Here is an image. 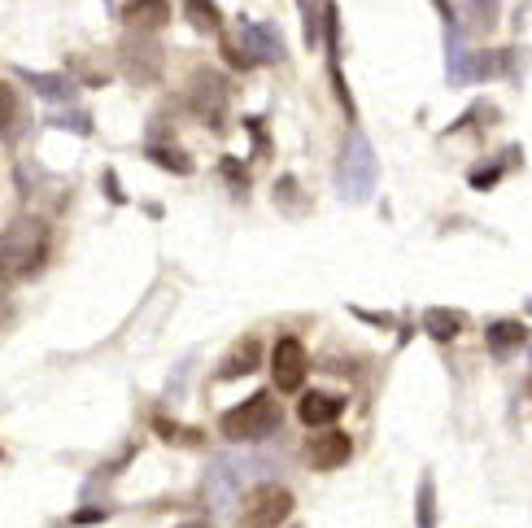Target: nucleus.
I'll list each match as a JSON object with an SVG mask.
<instances>
[{
  "label": "nucleus",
  "mask_w": 532,
  "mask_h": 528,
  "mask_svg": "<svg viewBox=\"0 0 532 528\" xmlns=\"http://www.w3.org/2000/svg\"><path fill=\"white\" fill-rule=\"evenodd\" d=\"M48 245H53V232H48L44 219H14L9 232L0 236V280H31V275L44 271L48 262Z\"/></svg>",
  "instance_id": "obj_1"
},
{
  "label": "nucleus",
  "mask_w": 532,
  "mask_h": 528,
  "mask_svg": "<svg viewBox=\"0 0 532 528\" xmlns=\"http://www.w3.org/2000/svg\"><path fill=\"white\" fill-rule=\"evenodd\" d=\"M376 184H380L376 149H371V140L354 127L341 144V158H336V192H341L349 206H362V201H371Z\"/></svg>",
  "instance_id": "obj_2"
},
{
  "label": "nucleus",
  "mask_w": 532,
  "mask_h": 528,
  "mask_svg": "<svg viewBox=\"0 0 532 528\" xmlns=\"http://www.w3.org/2000/svg\"><path fill=\"white\" fill-rule=\"evenodd\" d=\"M284 424V411H280V402L271 398V393H253V398L245 402H236L232 411L223 415V437L227 441H236V446H249V441H266L275 428Z\"/></svg>",
  "instance_id": "obj_3"
},
{
  "label": "nucleus",
  "mask_w": 532,
  "mask_h": 528,
  "mask_svg": "<svg viewBox=\"0 0 532 528\" xmlns=\"http://www.w3.org/2000/svg\"><path fill=\"white\" fill-rule=\"evenodd\" d=\"M253 459H240V454H219V459L210 463V472L201 480V502L205 511H232L240 494H245L249 476H253Z\"/></svg>",
  "instance_id": "obj_4"
},
{
  "label": "nucleus",
  "mask_w": 532,
  "mask_h": 528,
  "mask_svg": "<svg viewBox=\"0 0 532 528\" xmlns=\"http://www.w3.org/2000/svg\"><path fill=\"white\" fill-rule=\"evenodd\" d=\"M297 498L288 494L284 485H258L249 489L245 511H240V528H284L293 520Z\"/></svg>",
  "instance_id": "obj_5"
},
{
  "label": "nucleus",
  "mask_w": 532,
  "mask_h": 528,
  "mask_svg": "<svg viewBox=\"0 0 532 528\" xmlns=\"http://www.w3.org/2000/svg\"><path fill=\"white\" fill-rule=\"evenodd\" d=\"M118 70H123L131 83H153L162 75V48L153 44V35L131 31L127 40L118 44Z\"/></svg>",
  "instance_id": "obj_6"
},
{
  "label": "nucleus",
  "mask_w": 532,
  "mask_h": 528,
  "mask_svg": "<svg viewBox=\"0 0 532 528\" xmlns=\"http://www.w3.org/2000/svg\"><path fill=\"white\" fill-rule=\"evenodd\" d=\"M306 371H310V358H306V345L297 336H280L275 341V354H271V380L280 393H297L306 384Z\"/></svg>",
  "instance_id": "obj_7"
},
{
  "label": "nucleus",
  "mask_w": 532,
  "mask_h": 528,
  "mask_svg": "<svg viewBox=\"0 0 532 528\" xmlns=\"http://www.w3.org/2000/svg\"><path fill=\"white\" fill-rule=\"evenodd\" d=\"M240 48L253 66H275L284 62V35L271 27V22H245L240 27Z\"/></svg>",
  "instance_id": "obj_8"
},
{
  "label": "nucleus",
  "mask_w": 532,
  "mask_h": 528,
  "mask_svg": "<svg viewBox=\"0 0 532 528\" xmlns=\"http://www.w3.org/2000/svg\"><path fill=\"white\" fill-rule=\"evenodd\" d=\"M349 454H354V441H349V432H341V428H323L306 446V459L314 472H336V467L349 463Z\"/></svg>",
  "instance_id": "obj_9"
},
{
  "label": "nucleus",
  "mask_w": 532,
  "mask_h": 528,
  "mask_svg": "<svg viewBox=\"0 0 532 528\" xmlns=\"http://www.w3.org/2000/svg\"><path fill=\"white\" fill-rule=\"evenodd\" d=\"M192 110H197L214 131H219L223 114H227V79H219L214 70H201L197 88H192Z\"/></svg>",
  "instance_id": "obj_10"
},
{
  "label": "nucleus",
  "mask_w": 532,
  "mask_h": 528,
  "mask_svg": "<svg viewBox=\"0 0 532 528\" xmlns=\"http://www.w3.org/2000/svg\"><path fill=\"white\" fill-rule=\"evenodd\" d=\"M341 415H345V398H336V393H323V389L301 393V402H297V419L306 428H332Z\"/></svg>",
  "instance_id": "obj_11"
},
{
  "label": "nucleus",
  "mask_w": 532,
  "mask_h": 528,
  "mask_svg": "<svg viewBox=\"0 0 532 528\" xmlns=\"http://www.w3.org/2000/svg\"><path fill=\"white\" fill-rule=\"evenodd\" d=\"M27 105H22V96L14 83H5L0 79V140L5 144H18L22 136H27Z\"/></svg>",
  "instance_id": "obj_12"
},
{
  "label": "nucleus",
  "mask_w": 532,
  "mask_h": 528,
  "mask_svg": "<svg viewBox=\"0 0 532 528\" xmlns=\"http://www.w3.org/2000/svg\"><path fill=\"white\" fill-rule=\"evenodd\" d=\"M14 75L22 79V83H31V92L35 96H44V101H53V105H70L79 96V88H75V79L70 75H40V70H14Z\"/></svg>",
  "instance_id": "obj_13"
},
{
  "label": "nucleus",
  "mask_w": 532,
  "mask_h": 528,
  "mask_svg": "<svg viewBox=\"0 0 532 528\" xmlns=\"http://www.w3.org/2000/svg\"><path fill=\"white\" fill-rule=\"evenodd\" d=\"M258 363H262V341L258 336H240L232 345V354L223 358L219 380H240V376H249V371H258Z\"/></svg>",
  "instance_id": "obj_14"
},
{
  "label": "nucleus",
  "mask_w": 532,
  "mask_h": 528,
  "mask_svg": "<svg viewBox=\"0 0 532 528\" xmlns=\"http://www.w3.org/2000/svg\"><path fill=\"white\" fill-rule=\"evenodd\" d=\"M463 328H467L463 310H450V306H428V310H423V332H428L432 341L450 345V341L463 336Z\"/></svg>",
  "instance_id": "obj_15"
},
{
  "label": "nucleus",
  "mask_w": 532,
  "mask_h": 528,
  "mask_svg": "<svg viewBox=\"0 0 532 528\" xmlns=\"http://www.w3.org/2000/svg\"><path fill=\"white\" fill-rule=\"evenodd\" d=\"M123 22H127L131 31L153 35L157 27H166V22H171V5H166V0H131Z\"/></svg>",
  "instance_id": "obj_16"
},
{
  "label": "nucleus",
  "mask_w": 532,
  "mask_h": 528,
  "mask_svg": "<svg viewBox=\"0 0 532 528\" xmlns=\"http://www.w3.org/2000/svg\"><path fill=\"white\" fill-rule=\"evenodd\" d=\"M471 48H467V40H463V31L454 27H445V62H450V83L458 88V83H471Z\"/></svg>",
  "instance_id": "obj_17"
},
{
  "label": "nucleus",
  "mask_w": 532,
  "mask_h": 528,
  "mask_svg": "<svg viewBox=\"0 0 532 528\" xmlns=\"http://www.w3.org/2000/svg\"><path fill=\"white\" fill-rule=\"evenodd\" d=\"M485 341H489L493 354L506 358L511 350H519V345L528 341V332H524V323H519V319H493L489 332H485Z\"/></svg>",
  "instance_id": "obj_18"
},
{
  "label": "nucleus",
  "mask_w": 532,
  "mask_h": 528,
  "mask_svg": "<svg viewBox=\"0 0 532 528\" xmlns=\"http://www.w3.org/2000/svg\"><path fill=\"white\" fill-rule=\"evenodd\" d=\"M184 14L192 22V31H201V35H219L223 31V14H219L214 0H184Z\"/></svg>",
  "instance_id": "obj_19"
},
{
  "label": "nucleus",
  "mask_w": 532,
  "mask_h": 528,
  "mask_svg": "<svg viewBox=\"0 0 532 528\" xmlns=\"http://www.w3.org/2000/svg\"><path fill=\"white\" fill-rule=\"evenodd\" d=\"M415 524H419V528H437V480H432V476H423V480H419Z\"/></svg>",
  "instance_id": "obj_20"
},
{
  "label": "nucleus",
  "mask_w": 532,
  "mask_h": 528,
  "mask_svg": "<svg viewBox=\"0 0 532 528\" xmlns=\"http://www.w3.org/2000/svg\"><path fill=\"white\" fill-rule=\"evenodd\" d=\"M149 158L157 166H166L171 175H192V158H184V153H179L175 144H166V140H149Z\"/></svg>",
  "instance_id": "obj_21"
},
{
  "label": "nucleus",
  "mask_w": 532,
  "mask_h": 528,
  "mask_svg": "<svg viewBox=\"0 0 532 528\" xmlns=\"http://www.w3.org/2000/svg\"><path fill=\"white\" fill-rule=\"evenodd\" d=\"M153 432H162V441H171V446H201L197 428H184V424H175V419H166V415H153Z\"/></svg>",
  "instance_id": "obj_22"
},
{
  "label": "nucleus",
  "mask_w": 532,
  "mask_h": 528,
  "mask_svg": "<svg viewBox=\"0 0 532 528\" xmlns=\"http://www.w3.org/2000/svg\"><path fill=\"white\" fill-rule=\"evenodd\" d=\"M467 18H471V31H493V22H498V0H467Z\"/></svg>",
  "instance_id": "obj_23"
},
{
  "label": "nucleus",
  "mask_w": 532,
  "mask_h": 528,
  "mask_svg": "<svg viewBox=\"0 0 532 528\" xmlns=\"http://www.w3.org/2000/svg\"><path fill=\"white\" fill-rule=\"evenodd\" d=\"M245 131H249V140H253V162H266V158H271V136H266L262 118H245Z\"/></svg>",
  "instance_id": "obj_24"
},
{
  "label": "nucleus",
  "mask_w": 532,
  "mask_h": 528,
  "mask_svg": "<svg viewBox=\"0 0 532 528\" xmlns=\"http://www.w3.org/2000/svg\"><path fill=\"white\" fill-rule=\"evenodd\" d=\"M48 123L62 127V131H75V136H92V118L88 114H48Z\"/></svg>",
  "instance_id": "obj_25"
},
{
  "label": "nucleus",
  "mask_w": 532,
  "mask_h": 528,
  "mask_svg": "<svg viewBox=\"0 0 532 528\" xmlns=\"http://www.w3.org/2000/svg\"><path fill=\"white\" fill-rule=\"evenodd\" d=\"M297 192H301V188H297V179H293V175H284L280 184H275V201H280V210H284V214H288V210H301V197H297Z\"/></svg>",
  "instance_id": "obj_26"
},
{
  "label": "nucleus",
  "mask_w": 532,
  "mask_h": 528,
  "mask_svg": "<svg viewBox=\"0 0 532 528\" xmlns=\"http://www.w3.org/2000/svg\"><path fill=\"white\" fill-rule=\"evenodd\" d=\"M219 175H223V179H227V184H232L236 192H249V175H245V166H240V162L223 158V162H219Z\"/></svg>",
  "instance_id": "obj_27"
},
{
  "label": "nucleus",
  "mask_w": 532,
  "mask_h": 528,
  "mask_svg": "<svg viewBox=\"0 0 532 528\" xmlns=\"http://www.w3.org/2000/svg\"><path fill=\"white\" fill-rule=\"evenodd\" d=\"M502 179V162L493 166H480V171H471V188H493Z\"/></svg>",
  "instance_id": "obj_28"
},
{
  "label": "nucleus",
  "mask_w": 532,
  "mask_h": 528,
  "mask_svg": "<svg viewBox=\"0 0 532 528\" xmlns=\"http://www.w3.org/2000/svg\"><path fill=\"white\" fill-rule=\"evenodd\" d=\"M105 515H110V511H105V507H79V511H75V515H70V520H66V524H75V528H79V524H101V520H105Z\"/></svg>",
  "instance_id": "obj_29"
},
{
  "label": "nucleus",
  "mask_w": 532,
  "mask_h": 528,
  "mask_svg": "<svg viewBox=\"0 0 532 528\" xmlns=\"http://www.w3.org/2000/svg\"><path fill=\"white\" fill-rule=\"evenodd\" d=\"M101 184H105V197L123 206V201H127V192H123V184H118V175H114V171H105V175H101Z\"/></svg>",
  "instance_id": "obj_30"
},
{
  "label": "nucleus",
  "mask_w": 532,
  "mask_h": 528,
  "mask_svg": "<svg viewBox=\"0 0 532 528\" xmlns=\"http://www.w3.org/2000/svg\"><path fill=\"white\" fill-rule=\"evenodd\" d=\"M354 315H358V319H367V323H380V328H389V323H393L389 315H376V310H362V306H354Z\"/></svg>",
  "instance_id": "obj_31"
},
{
  "label": "nucleus",
  "mask_w": 532,
  "mask_h": 528,
  "mask_svg": "<svg viewBox=\"0 0 532 528\" xmlns=\"http://www.w3.org/2000/svg\"><path fill=\"white\" fill-rule=\"evenodd\" d=\"M432 5H437V14L445 18V27H450V22H454V5H450V0H432Z\"/></svg>",
  "instance_id": "obj_32"
},
{
  "label": "nucleus",
  "mask_w": 532,
  "mask_h": 528,
  "mask_svg": "<svg viewBox=\"0 0 532 528\" xmlns=\"http://www.w3.org/2000/svg\"><path fill=\"white\" fill-rule=\"evenodd\" d=\"M9 315H14V306H9V297L0 293V328H5V323H9Z\"/></svg>",
  "instance_id": "obj_33"
},
{
  "label": "nucleus",
  "mask_w": 532,
  "mask_h": 528,
  "mask_svg": "<svg viewBox=\"0 0 532 528\" xmlns=\"http://www.w3.org/2000/svg\"><path fill=\"white\" fill-rule=\"evenodd\" d=\"M184 528H214V524H205V520H197V524H184Z\"/></svg>",
  "instance_id": "obj_34"
},
{
  "label": "nucleus",
  "mask_w": 532,
  "mask_h": 528,
  "mask_svg": "<svg viewBox=\"0 0 532 528\" xmlns=\"http://www.w3.org/2000/svg\"><path fill=\"white\" fill-rule=\"evenodd\" d=\"M293 528H301V524H293Z\"/></svg>",
  "instance_id": "obj_35"
}]
</instances>
